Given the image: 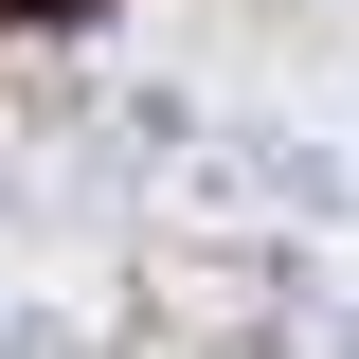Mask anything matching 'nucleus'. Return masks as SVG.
Masks as SVG:
<instances>
[{
	"label": "nucleus",
	"instance_id": "1",
	"mask_svg": "<svg viewBox=\"0 0 359 359\" xmlns=\"http://www.w3.org/2000/svg\"><path fill=\"white\" fill-rule=\"evenodd\" d=\"M287 341H323V359H359V306H306V323H287Z\"/></svg>",
	"mask_w": 359,
	"mask_h": 359
}]
</instances>
